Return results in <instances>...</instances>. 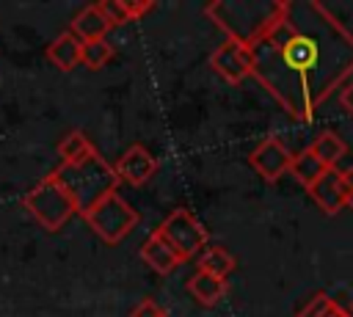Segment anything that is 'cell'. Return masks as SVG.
<instances>
[{"label":"cell","mask_w":353,"mask_h":317,"mask_svg":"<svg viewBox=\"0 0 353 317\" xmlns=\"http://www.w3.org/2000/svg\"><path fill=\"white\" fill-rule=\"evenodd\" d=\"M234 267H237L234 256L223 245H215V243H207L204 251L196 256V270H204V273H210L215 278H223V281L234 273Z\"/></svg>","instance_id":"5bb4252c"},{"label":"cell","mask_w":353,"mask_h":317,"mask_svg":"<svg viewBox=\"0 0 353 317\" xmlns=\"http://www.w3.org/2000/svg\"><path fill=\"white\" fill-rule=\"evenodd\" d=\"M83 221L88 223V229L108 245H119L141 221V215L116 193H108L105 198H99L91 209L83 212Z\"/></svg>","instance_id":"5b68a950"},{"label":"cell","mask_w":353,"mask_h":317,"mask_svg":"<svg viewBox=\"0 0 353 317\" xmlns=\"http://www.w3.org/2000/svg\"><path fill=\"white\" fill-rule=\"evenodd\" d=\"M188 292L201 303V306H215L223 295H226V281L223 278H215L204 270H196L190 278H188Z\"/></svg>","instance_id":"9a60e30c"},{"label":"cell","mask_w":353,"mask_h":317,"mask_svg":"<svg viewBox=\"0 0 353 317\" xmlns=\"http://www.w3.org/2000/svg\"><path fill=\"white\" fill-rule=\"evenodd\" d=\"M157 157L143 146V143H132L116 163H113V171H116V176H119V182H127V185H132V187H141V185H146L152 176H154V171H157Z\"/></svg>","instance_id":"9c48e42d"},{"label":"cell","mask_w":353,"mask_h":317,"mask_svg":"<svg viewBox=\"0 0 353 317\" xmlns=\"http://www.w3.org/2000/svg\"><path fill=\"white\" fill-rule=\"evenodd\" d=\"M113 55H116L113 44H110L108 39H97V41H85V44H83V58H80V63L97 72V69L108 66V63L113 61Z\"/></svg>","instance_id":"ffe728a7"},{"label":"cell","mask_w":353,"mask_h":317,"mask_svg":"<svg viewBox=\"0 0 353 317\" xmlns=\"http://www.w3.org/2000/svg\"><path fill=\"white\" fill-rule=\"evenodd\" d=\"M295 317H353V314L347 309H342L334 298H328L325 292H317V295H312V300L303 309H298Z\"/></svg>","instance_id":"d6986e66"},{"label":"cell","mask_w":353,"mask_h":317,"mask_svg":"<svg viewBox=\"0 0 353 317\" xmlns=\"http://www.w3.org/2000/svg\"><path fill=\"white\" fill-rule=\"evenodd\" d=\"M248 165H251L265 182H279L284 174H290L292 152H290L276 135H268V138L259 141L256 149L248 154Z\"/></svg>","instance_id":"ba28073f"},{"label":"cell","mask_w":353,"mask_h":317,"mask_svg":"<svg viewBox=\"0 0 353 317\" xmlns=\"http://www.w3.org/2000/svg\"><path fill=\"white\" fill-rule=\"evenodd\" d=\"M309 152H312V154H314L325 168H336V163L347 154V143H345L336 132L325 130V132H320V135L312 141Z\"/></svg>","instance_id":"2e32d148"},{"label":"cell","mask_w":353,"mask_h":317,"mask_svg":"<svg viewBox=\"0 0 353 317\" xmlns=\"http://www.w3.org/2000/svg\"><path fill=\"white\" fill-rule=\"evenodd\" d=\"M130 317H165V311H163V306H160L154 298H141V300L132 306Z\"/></svg>","instance_id":"7402d4cb"},{"label":"cell","mask_w":353,"mask_h":317,"mask_svg":"<svg viewBox=\"0 0 353 317\" xmlns=\"http://www.w3.org/2000/svg\"><path fill=\"white\" fill-rule=\"evenodd\" d=\"M251 74L298 121L353 74V33L317 0H284L273 25L248 47Z\"/></svg>","instance_id":"6da1fadb"},{"label":"cell","mask_w":353,"mask_h":317,"mask_svg":"<svg viewBox=\"0 0 353 317\" xmlns=\"http://www.w3.org/2000/svg\"><path fill=\"white\" fill-rule=\"evenodd\" d=\"M160 237L174 248V254L188 262L193 256H199L204 251V245L210 243V234L204 229V223L188 209V207H176L174 212H168V218L157 226Z\"/></svg>","instance_id":"8992f818"},{"label":"cell","mask_w":353,"mask_h":317,"mask_svg":"<svg viewBox=\"0 0 353 317\" xmlns=\"http://www.w3.org/2000/svg\"><path fill=\"white\" fill-rule=\"evenodd\" d=\"M210 66H212V72L221 74L226 83L237 85V83H243V80L251 74L254 58H251V50H248L245 44H240V41H234V39H226V41H221V44L212 50Z\"/></svg>","instance_id":"52a82bcc"},{"label":"cell","mask_w":353,"mask_h":317,"mask_svg":"<svg viewBox=\"0 0 353 317\" xmlns=\"http://www.w3.org/2000/svg\"><path fill=\"white\" fill-rule=\"evenodd\" d=\"M124 3H127V11H130V19H132V22H138L146 11H152V8H154V3H152V0H124Z\"/></svg>","instance_id":"603a6c76"},{"label":"cell","mask_w":353,"mask_h":317,"mask_svg":"<svg viewBox=\"0 0 353 317\" xmlns=\"http://www.w3.org/2000/svg\"><path fill=\"white\" fill-rule=\"evenodd\" d=\"M97 8L102 11V17H105V22H108L110 28L132 22V19H130V11H127V3H124V0H102V3H97Z\"/></svg>","instance_id":"44dd1931"},{"label":"cell","mask_w":353,"mask_h":317,"mask_svg":"<svg viewBox=\"0 0 353 317\" xmlns=\"http://www.w3.org/2000/svg\"><path fill=\"white\" fill-rule=\"evenodd\" d=\"M309 196L312 201L325 212V215H336L347 207V198H345V187H342V174L336 168H325L323 176L317 182H312L309 187Z\"/></svg>","instance_id":"30bf717a"},{"label":"cell","mask_w":353,"mask_h":317,"mask_svg":"<svg viewBox=\"0 0 353 317\" xmlns=\"http://www.w3.org/2000/svg\"><path fill=\"white\" fill-rule=\"evenodd\" d=\"M350 314H353V303H350Z\"/></svg>","instance_id":"484cf974"},{"label":"cell","mask_w":353,"mask_h":317,"mask_svg":"<svg viewBox=\"0 0 353 317\" xmlns=\"http://www.w3.org/2000/svg\"><path fill=\"white\" fill-rule=\"evenodd\" d=\"M339 174H342V187H345L347 207H353V168H345V171H339Z\"/></svg>","instance_id":"cb8c5ba5"},{"label":"cell","mask_w":353,"mask_h":317,"mask_svg":"<svg viewBox=\"0 0 353 317\" xmlns=\"http://www.w3.org/2000/svg\"><path fill=\"white\" fill-rule=\"evenodd\" d=\"M284 0H215L204 8V14L226 33L245 47H251L281 14Z\"/></svg>","instance_id":"7a4b0ae2"},{"label":"cell","mask_w":353,"mask_h":317,"mask_svg":"<svg viewBox=\"0 0 353 317\" xmlns=\"http://www.w3.org/2000/svg\"><path fill=\"white\" fill-rule=\"evenodd\" d=\"M141 259H143L154 273H160V276H168V273H174V270L182 265V259H179V256L174 254V248L160 237L157 229L143 240V245H141Z\"/></svg>","instance_id":"8fae6325"},{"label":"cell","mask_w":353,"mask_h":317,"mask_svg":"<svg viewBox=\"0 0 353 317\" xmlns=\"http://www.w3.org/2000/svg\"><path fill=\"white\" fill-rule=\"evenodd\" d=\"M108 30H110V25L105 22V17H102V11L97 8V3H94V6H83V8L74 14L72 28H69V33L77 36L83 44H85V41H97V39H105Z\"/></svg>","instance_id":"4fadbf2b"},{"label":"cell","mask_w":353,"mask_h":317,"mask_svg":"<svg viewBox=\"0 0 353 317\" xmlns=\"http://www.w3.org/2000/svg\"><path fill=\"white\" fill-rule=\"evenodd\" d=\"M91 152H94V143L85 138L83 130H72V132H66L58 141V157H61V163H77V160H83Z\"/></svg>","instance_id":"e0dca14e"},{"label":"cell","mask_w":353,"mask_h":317,"mask_svg":"<svg viewBox=\"0 0 353 317\" xmlns=\"http://www.w3.org/2000/svg\"><path fill=\"white\" fill-rule=\"evenodd\" d=\"M323 171H325V165L309 152V149H303V152H298V154H292V165H290V174L303 185V187H309L312 182H317L320 176H323Z\"/></svg>","instance_id":"ac0fdd59"},{"label":"cell","mask_w":353,"mask_h":317,"mask_svg":"<svg viewBox=\"0 0 353 317\" xmlns=\"http://www.w3.org/2000/svg\"><path fill=\"white\" fill-rule=\"evenodd\" d=\"M52 176L74 198L80 215L85 209H91L108 193H116L119 185H121L119 176H116V171H113V165L97 149L91 154H85L83 160H77V163H58V168L52 171Z\"/></svg>","instance_id":"3957f363"},{"label":"cell","mask_w":353,"mask_h":317,"mask_svg":"<svg viewBox=\"0 0 353 317\" xmlns=\"http://www.w3.org/2000/svg\"><path fill=\"white\" fill-rule=\"evenodd\" d=\"M22 207L33 215V221L44 232H58V229H63L72 221V215H77L74 198L61 187V182L52 174H47L44 179H39L22 196Z\"/></svg>","instance_id":"277c9868"},{"label":"cell","mask_w":353,"mask_h":317,"mask_svg":"<svg viewBox=\"0 0 353 317\" xmlns=\"http://www.w3.org/2000/svg\"><path fill=\"white\" fill-rule=\"evenodd\" d=\"M47 58L55 69L61 72H72L74 66H80V58H83V41L77 36H72L69 30H63L61 36H55L50 44H47Z\"/></svg>","instance_id":"7c38bea8"},{"label":"cell","mask_w":353,"mask_h":317,"mask_svg":"<svg viewBox=\"0 0 353 317\" xmlns=\"http://www.w3.org/2000/svg\"><path fill=\"white\" fill-rule=\"evenodd\" d=\"M339 102H342V108L353 116V80L347 83V85H342V94H339Z\"/></svg>","instance_id":"d4e9b609"}]
</instances>
